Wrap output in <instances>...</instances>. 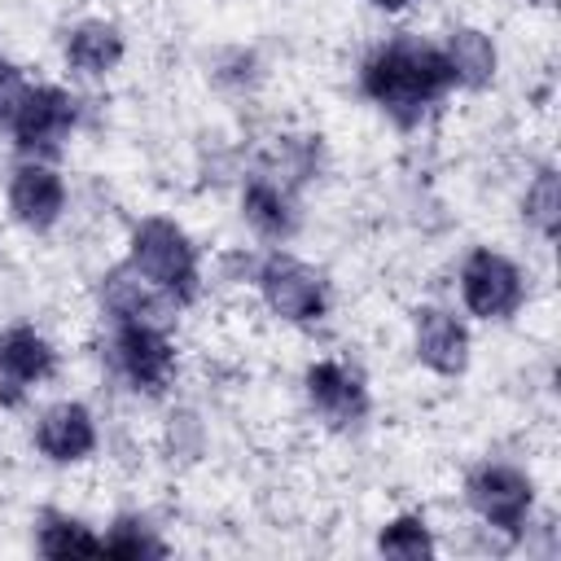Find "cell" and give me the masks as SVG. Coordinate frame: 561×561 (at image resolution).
<instances>
[{
  "label": "cell",
  "mask_w": 561,
  "mask_h": 561,
  "mask_svg": "<svg viewBox=\"0 0 561 561\" xmlns=\"http://www.w3.org/2000/svg\"><path fill=\"white\" fill-rule=\"evenodd\" d=\"M359 88L394 123L412 127V123L425 118L430 105H438L447 96V88H456V79H451V66H447V57H443L438 44H425V39H390V44H381L359 66Z\"/></svg>",
  "instance_id": "6da1fadb"
},
{
  "label": "cell",
  "mask_w": 561,
  "mask_h": 561,
  "mask_svg": "<svg viewBox=\"0 0 561 561\" xmlns=\"http://www.w3.org/2000/svg\"><path fill=\"white\" fill-rule=\"evenodd\" d=\"M127 267L167 302H188L197 294V245L175 219H162V215L140 219L131 228Z\"/></svg>",
  "instance_id": "7a4b0ae2"
},
{
  "label": "cell",
  "mask_w": 561,
  "mask_h": 561,
  "mask_svg": "<svg viewBox=\"0 0 561 561\" xmlns=\"http://www.w3.org/2000/svg\"><path fill=\"white\" fill-rule=\"evenodd\" d=\"M254 280H259V294L272 307V316L289 320V324H316L329 311V285H324V276L311 263L294 259V254H280V250L267 254L259 263Z\"/></svg>",
  "instance_id": "3957f363"
},
{
  "label": "cell",
  "mask_w": 561,
  "mask_h": 561,
  "mask_svg": "<svg viewBox=\"0 0 561 561\" xmlns=\"http://www.w3.org/2000/svg\"><path fill=\"white\" fill-rule=\"evenodd\" d=\"M110 359L118 377L145 394H162L175 377V346L153 320H114Z\"/></svg>",
  "instance_id": "277c9868"
},
{
  "label": "cell",
  "mask_w": 561,
  "mask_h": 561,
  "mask_svg": "<svg viewBox=\"0 0 561 561\" xmlns=\"http://www.w3.org/2000/svg\"><path fill=\"white\" fill-rule=\"evenodd\" d=\"M526 298L522 267L500 250H473L460 263V302L478 320H508Z\"/></svg>",
  "instance_id": "5b68a950"
},
{
  "label": "cell",
  "mask_w": 561,
  "mask_h": 561,
  "mask_svg": "<svg viewBox=\"0 0 561 561\" xmlns=\"http://www.w3.org/2000/svg\"><path fill=\"white\" fill-rule=\"evenodd\" d=\"M465 500L478 513V522H486L491 530L517 535L526 526V517H530L535 482L517 465H478L465 478Z\"/></svg>",
  "instance_id": "8992f818"
},
{
  "label": "cell",
  "mask_w": 561,
  "mask_h": 561,
  "mask_svg": "<svg viewBox=\"0 0 561 561\" xmlns=\"http://www.w3.org/2000/svg\"><path fill=\"white\" fill-rule=\"evenodd\" d=\"M79 123V101L57 88V83H31L22 110L13 114L9 131H13V145L22 153H57L66 145V136L75 131Z\"/></svg>",
  "instance_id": "52a82bcc"
},
{
  "label": "cell",
  "mask_w": 561,
  "mask_h": 561,
  "mask_svg": "<svg viewBox=\"0 0 561 561\" xmlns=\"http://www.w3.org/2000/svg\"><path fill=\"white\" fill-rule=\"evenodd\" d=\"M302 390H307V403L316 408V416L333 430H351L368 416V386L342 359H316L302 377Z\"/></svg>",
  "instance_id": "ba28073f"
},
{
  "label": "cell",
  "mask_w": 561,
  "mask_h": 561,
  "mask_svg": "<svg viewBox=\"0 0 561 561\" xmlns=\"http://www.w3.org/2000/svg\"><path fill=\"white\" fill-rule=\"evenodd\" d=\"M57 373V351L44 333H35L31 324H13L0 333V399L18 403L22 390L48 381Z\"/></svg>",
  "instance_id": "9c48e42d"
},
{
  "label": "cell",
  "mask_w": 561,
  "mask_h": 561,
  "mask_svg": "<svg viewBox=\"0 0 561 561\" xmlns=\"http://www.w3.org/2000/svg\"><path fill=\"white\" fill-rule=\"evenodd\" d=\"M9 210H13V219L22 228L48 232L66 210V180L39 158L22 162L13 171V180H9Z\"/></svg>",
  "instance_id": "30bf717a"
},
{
  "label": "cell",
  "mask_w": 561,
  "mask_h": 561,
  "mask_svg": "<svg viewBox=\"0 0 561 561\" xmlns=\"http://www.w3.org/2000/svg\"><path fill=\"white\" fill-rule=\"evenodd\" d=\"M35 447L57 465L88 460L96 451V416L83 403L61 399V403L44 408V416L35 421Z\"/></svg>",
  "instance_id": "8fae6325"
},
{
  "label": "cell",
  "mask_w": 561,
  "mask_h": 561,
  "mask_svg": "<svg viewBox=\"0 0 561 561\" xmlns=\"http://www.w3.org/2000/svg\"><path fill=\"white\" fill-rule=\"evenodd\" d=\"M416 359L438 373V377H460L469 368V329L443 311V307H421L416 311Z\"/></svg>",
  "instance_id": "7c38bea8"
},
{
  "label": "cell",
  "mask_w": 561,
  "mask_h": 561,
  "mask_svg": "<svg viewBox=\"0 0 561 561\" xmlns=\"http://www.w3.org/2000/svg\"><path fill=\"white\" fill-rule=\"evenodd\" d=\"M241 215H245V224L263 241H289L294 228H298V210L289 202V188L276 184V180H267V175L245 180V188H241Z\"/></svg>",
  "instance_id": "4fadbf2b"
},
{
  "label": "cell",
  "mask_w": 561,
  "mask_h": 561,
  "mask_svg": "<svg viewBox=\"0 0 561 561\" xmlns=\"http://www.w3.org/2000/svg\"><path fill=\"white\" fill-rule=\"evenodd\" d=\"M123 53H127V44H123V31L114 22H79L66 35V66L83 79L110 75L123 61Z\"/></svg>",
  "instance_id": "5bb4252c"
},
{
  "label": "cell",
  "mask_w": 561,
  "mask_h": 561,
  "mask_svg": "<svg viewBox=\"0 0 561 561\" xmlns=\"http://www.w3.org/2000/svg\"><path fill=\"white\" fill-rule=\"evenodd\" d=\"M443 57H447L451 79L460 88H486L495 79V66H500V53H495L491 35L478 31V26H456L443 44Z\"/></svg>",
  "instance_id": "9a60e30c"
},
{
  "label": "cell",
  "mask_w": 561,
  "mask_h": 561,
  "mask_svg": "<svg viewBox=\"0 0 561 561\" xmlns=\"http://www.w3.org/2000/svg\"><path fill=\"white\" fill-rule=\"evenodd\" d=\"M158 289H149L131 267H118V272H110V280H105V289H101V302H105V311L114 316V320H149V316H158Z\"/></svg>",
  "instance_id": "2e32d148"
},
{
  "label": "cell",
  "mask_w": 561,
  "mask_h": 561,
  "mask_svg": "<svg viewBox=\"0 0 561 561\" xmlns=\"http://www.w3.org/2000/svg\"><path fill=\"white\" fill-rule=\"evenodd\" d=\"M39 552L44 557H96L101 552V535H92L83 522L75 517H57L48 513L39 526Z\"/></svg>",
  "instance_id": "e0dca14e"
},
{
  "label": "cell",
  "mask_w": 561,
  "mask_h": 561,
  "mask_svg": "<svg viewBox=\"0 0 561 561\" xmlns=\"http://www.w3.org/2000/svg\"><path fill=\"white\" fill-rule=\"evenodd\" d=\"M377 552L381 557H399V561H421V557H434V535H430L425 517L403 513L377 535Z\"/></svg>",
  "instance_id": "ac0fdd59"
},
{
  "label": "cell",
  "mask_w": 561,
  "mask_h": 561,
  "mask_svg": "<svg viewBox=\"0 0 561 561\" xmlns=\"http://www.w3.org/2000/svg\"><path fill=\"white\" fill-rule=\"evenodd\" d=\"M522 206H526V224H530L543 241H552V237H557V224H561V180H557L552 167H543V171L530 180Z\"/></svg>",
  "instance_id": "d6986e66"
},
{
  "label": "cell",
  "mask_w": 561,
  "mask_h": 561,
  "mask_svg": "<svg viewBox=\"0 0 561 561\" xmlns=\"http://www.w3.org/2000/svg\"><path fill=\"white\" fill-rule=\"evenodd\" d=\"M101 552L136 561V557H162V552H167V543H162V539H158L140 517H118V522L110 526V535L101 539Z\"/></svg>",
  "instance_id": "ffe728a7"
},
{
  "label": "cell",
  "mask_w": 561,
  "mask_h": 561,
  "mask_svg": "<svg viewBox=\"0 0 561 561\" xmlns=\"http://www.w3.org/2000/svg\"><path fill=\"white\" fill-rule=\"evenodd\" d=\"M26 92H31V83H26L22 66H13V61L0 57V127L13 123V114H18L22 101H26Z\"/></svg>",
  "instance_id": "44dd1931"
},
{
  "label": "cell",
  "mask_w": 561,
  "mask_h": 561,
  "mask_svg": "<svg viewBox=\"0 0 561 561\" xmlns=\"http://www.w3.org/2000/svg\"><path fill=\"white\" fill-rule=\"evenodd\" d=\"M368 4H377V9H386V13H399V9H408L412 0H368Z\"/></svg>",
  "instance_id": "7402d4cb"
}]
</instances>
